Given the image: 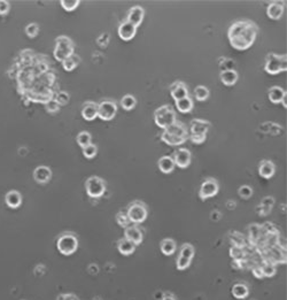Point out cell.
<instances>
[{"label": "cell", "instance_id": "6da1fadb", "mask_svg": "<svg viewBox=\"0 0 287 300\" xmlns=\"http://www.w3.org/2000/svg\"><path fill=\"white\" fill-rule=\"evenodd\" d=\"M258 33V27L253 21L239 20L231 24L227 31L230 44L236 50L244 51L254 44Z\"/></svg>", "mask_w": 287, "mask_h": 300}, {"label": "cell", "instance_id": "7a4b0ae2", "mask_svg": "<svg viewBox=\"0 0 287 300\" xmlns=\"http://www.w3.org/2000/svg\"><path fill=\"white\" fill-rule=\"evenodd\" d=\"M186 138H188V129H186L185 124L177 122V121L172 123L171 126L165 128L161 136V139L165 144L172 145V146L185 143Z\"/></svg>", "mask_w": 287, "mask_h": 300}, {"label": "cell", "instance_id": "3957f363", "mask_svg": "<svg viewBox=\"0 0 287 300\" xmlns=\"http://www.w3.org/2000/svg\"><path fill=\"white\" fill-rule=\"evenodd\" d=\"M74 54V43L67 36H60L55 40L54 57L58 61L64 62L65 59Z\"/></svg>", "mask_w": 287, "mask_h": 300}, {"label": "cell", "instance_id": "277c9868", "mask_svg": "<svg viewBox=\"0 0 287 300\" xmlns=\"http://www.w3.org/2000/svg\"><path fill=\"white\" fill-rule=\"evenodd\" d=\"M154 121L158 127L165 129L176 122V114L170 105L160 106L154 112Z\"/></svg>", "mask_w": 287, "mask_h": 300}, {"label": "cell", "instance_id": "5b68a950", "mask_svg": "<svg viewBox=\"0 0 287 300\" xmlns=\"http://www.w3.org/2000/svg\"><path fill=\"white\" fill-rule=\"evenodd\" d=\"M264 69L265 71L271 75L279 74L281 71L286 70V55H279L275 53L268 54Z\"/></svg>", "mask_w": 287, "mask_h": 300}, {"label": "cell", "instance_id": "8992f818", "mask_svg": "<svg viewBox=\"0 0 287 300\" xmlns=\"http://www.w3.org/2000/svg\"><path fill=\"white\" fill-rule=\"evenodd\" d=\"M127 214L130 222L141 223L144 222L147 217V207L145 206L144 202L134 201L129 206Z\"/></svg>", "mask_w": 287, "mask_h": 300}, {"label": "cell", "instance_id": "52a82bcc", "mask_svg": "<svg viewBox=\"0 0 287 300\" xmlns=\"http://www.w3.org/2000/svg\"><path fill=\"white\" fill-rule=\"evenodd\" d=\"M86 186V192L90 197L92 198H99L105 193L106 190V184L105 181L102 178L98 177V176H91L88 178V181L85 183Z\"/></svg>", "mask_w": 287, "mask_h": 300}, {"label": "cell", "instance_id": "ba28073f", "mask_svg": "<svg viewBox=\"0 0 287 300\" xmlns=\"http://www.w3.org/2000/svg\"><path fill=\"white\" fill-rule=\"evenodd\" d=\"M78 246L77 238L74 234H64L58 240V250L64 255H70L76 252Z\"/></svg>", "mask_w": 287, "mask_h": 300}, {"label": "cell", "instance_id": "9c48e42d", "mask_svg": "<svg viewBox=\"0 0 287 300\" xmlns=\"http://www.w3.org/2000/svg\"><path fill=\"white\" fill-rule=\"evenodd\" d=\"M194 257V247L191 244H184L182 246L181 253L177 259V268L179 270H184L191 264L192 259Z\"/></svg>", "mask_w": 287, "mask_h": 300}, {"label": "cell", "instance_id": "30bf717a", "mask_svg": "<svg viewBox=\"0 0 287 300\" xmlns=\"http://www.w3.org/2000/svg\"><path fill=\"white\" fill-rule=\"evenodd\" d=\"M219 190H220L219 182H217L215 178H207L201 184L199 196L202 200H205L207 198H210V197L216 196Z\"/></svg>", "mask_w": 287, "mask_h": 300}, {"label": "cell", "instance_id": "8fae6325", "mask_svg": "<svg viewBox=\"0 0 287 300\" xmlns=\"http://www.w3.org/2000/svg\"><path fill=\"white\" fill-rule=\"evenodd\" d=\"M117 112V105L114 101H102L99 103L98 116L103 121H110L114 119Z\"/></svg>", "mask_w": 287, "mask_h": 300}, {"label": "cell", "instance_id": "7c38bea8", "mask_svg": "<svg viewBox=\"0 0 287 300\" xmlns=\"http://www.w3.org/2000/svg\"><path fill=\"white\" fill-rule=\"evenodd\" d=\"M172 159H174L175 165L178 166L179 168H188L191 164L192 155L188 148H178L177 151H175Z\"/></svg>", "mask_w": 287, "mask_h": 300}, {"label": "cell", "instance_id": "4fadbf2b", "mask_svg": "<svg viewBox=\"0 0 287 300\" xmlns=\"http://www.w3.org/2000/svg\"><path fill=\"white\" fill-rule=\"evenodd\" d=\"M137 27H134L129 21H123L119 27V34L123 40H131L136 36Z\"/></svg>", "mask_w": 287, "mask_h": 300}, {"label": "cell", "instance_id": "5bb4252c", "mask_svg": "<svg viewBox=\"0 0 287 300\" xmlns=\"http://www.w3.org/2000/svg\"><path fill=\"white\" fill-rule=\"evenodd\" d=\"M212 124L208 121L195 119L191 122V134H207Z\"/></svg>", "mask_w": 287, "mask_h": 300}, {"label": "cell", "instance_id": "9a60e30c", "mask_svg": "<svg viewBox=\"0 0 287 300\" xmlns=\"http://www.w3.org/2000/svg\"><path fill=\"white\" fill-rule=\"evenodd\" d=\"M268 16L272 20H279L284 14V2L283 1H271L269 2L267 8Z\"/></svg>", "mask_w": 287, "mask_h": 300}, {"label": "cell", "instance_id": "2e32d148", "mask_svg": "<svg viewBox=\"0 0 287 300\" xmlns=\"http://www.w3.org/2000/svg\"><path fill=\"white\" fill-rule=\"evenodd\" d=\"M52 177V171L51 169L46 167V166H39L33 170V178L37 183L40 184H45L50 181Z\"/></svg>", "mask_w": 287, "mask_h": 300}, {"label": "cell", "instance_id": "e0dca14e", "mask_svg": "<svg viewBox=\"0 0 287 300\" xmlns=\"http://www.w3.org/2000/svg\"><path fill=\"white\" fill-rule=\"evenodd\" d=\"M145 15V10L141 6H133L132 8L130 9L129 15H128V20L130 23H132L134 27H138L139 24L143 22Z\"/></svg>", "mask_w": 287, "mask_h": 300}, {"label": "cell", "instance_id": "ac0fdd59", "mask_svg": "<svg viewBox=\"0 0 287 300\" xmlns=\"http://www.w3.org/2000/svg\"><path fill=\"white\" fill-rule=\"evenodd\" d=\"M170 93L171 97L176 100V101L189 96L188 88H186V85L183 82H175L174 84L170 86Z\"/></svg>", "mask_w": 287, "mask_h": 300}, {"label": "cell", "instance_id": "d6986e66", "mask_svg": "<svg viewBox=\"0 0 287 300\" xmlns=\"http://www.w3.org/2000/svg\"><path fill=\"white\" fill-rule=\"evenodd\" d=\"M126 238L134 245H139L141 241H143V233H141V230L136 226L127 227Z\"/></svg>", "mask_w": 287, "mask_h": 300}, {"label": "cell", "instance_id": "ffe728a7", "mask_svg": "<svg viewBox=\"0 0 287 300\" xmlns=\"http://www.w3.org/2000/svg\"><path fill=\"white\" fill-rule=\"evenodd\" d=\"M238 78H239V74L234 69H223L222 72H221V81L226 86H232L236 84Z\"/></svg>", "mask_w": 287, "mask_h": 300}, {"label": "cell", "instance_id": "44dd1931", "mask_svg": "<svg viewBox=\"0 0 287 300\" xmlns=\"http://www.w3.org/2000/svg\"><path fill=\"white\" fill-rule=\"evenodd\" d=\"M98 107L99 105L96 102L89 101L84 103L82 109V115L86 121H92L98 116Z\"/></svg>", "mask_w": 287, "mask_h": 300}, {"label": "cell", "instance_id": "7402d4cb", "mask_svg": "<svg viewBox=\"0 0 287 300\" xmlns=\"http://www.w3.org/2000/svg\"><path fill=\"white\" fill-rule=\"evenodd\" d=\"M258 172L263 178H271L276 172V166L270 160H263L258 166Z\"/></svg>", "mask_w": 287, "mask_h": 300}, {"label": "cell", "instance_id": "603a6c76", "mask_svg": "<svg viewBox=\"0 0 287 300\" xmlns=\"http://www.w3.org/2000/svg\"><path fill=\"white\" fill-rule=\"evenodd\" d=\"M158 166L162 172H164V174H169V172H171L172 170H174L176 165L174 162V159H172L171 157H169V155H164V157H161L160 159H159Z\"/></svg>", "mask_w": 287, "mask_h": 300}, {"label": "cell", "instance_id": "cb8c5ba5", "mask_svg": "<svg viewBox=\"0 0 287 300\" xmlns=\"http://www.w3.org/2000/svg\"><path fill=\"white\" fill-rule=\"evenodd\" d=\"M268 95H269V99H270L272 102L278 103V102H282V100L284 99V97L286 96V91L282 88V86L275 85V86H271V88L269 89Z\"/></svg>", "mask_w": 287, "mask_h": 300}, {"label": "cell", "instance_id": "d4e9b609", "mask_svg": "<svg viewBox=\"0 0 287 300\" xmlns=\"http://www.w3.org/2000/svg\"><path fill=\"white\" fill-rule=\"evenodd\" d=\"M5 200L7 206H9L10 208H17V207L21 206V202H22V197H21V193L19 191L13 190V191L7 192Z\"/></svg>", "mask_w": 287, "mask_h": 300}, {"label": "cell", "instance_id": "484cf974", "mask_svg": "<svg viewBox=\"0 0 287 300\" xmlns=\"http://www.w3.org/2000/svg\"><path fill=\"white\" fill-rule=\"evenodd\" d=\"M176 107L179 112L182 113H189L193 109V100L191 97H185V98L179 99L176 101Z\"/></svg>", "mask_w": 287, "mask_h": 300}, {"label": "cell", "instance_id": "4316f807", "mask_svg": "<svg viewBox=\"0 0 287 300\" xmlns=\"http://www.w3.org/2000/svg\"><path fill=\"white\" fill-rule=\"evenodd\" d=\"M134 248H136V245L133 243H131L130 240H128L127 238H123L119 241V251L123 255H130L134 252Z\"/></svg>", "mask_w": 287, "mask_h": 300}, {"label": "cell", "instance_id": "83f0119b", "mask_svg": "<svg viewBox=\"0 0 287 300\" xmlns=\"http://www.w3.org/2000/svg\"><path fill=\"white\" fill-rule=\"evenodd\" d=\"M161 251L165 255H171L176 251V243L171 238H165L161 241Z\"/></svg>", "mask_w": 287, "mask_h": 300}, {"label": "cell", "instance_id": "f1b7e54d", "mask_svg": "<svg viewBox=\"0 0 287 300\" xmlns=\"http://www.w3.org/2000/svg\"><path fill=\"white\" fill-rule=\"evenodd\" d=\"M79 62H81V58L78 57L77 54H72L71 57H69L68 59H65V60L62 62V66H64V68L65 70L70 71L72 69H75L77 66L79 65Z\"/></svg>", "mask_w": 287, "mask_h": 300}, {"label": "cell", "instance_id": "f546056e", "mask_svg": "<svg viewBox=\"0 0 287 300\" xmlns=\"http://www.w3.org/2000/svg\"><path fill=\"white\" fill-rule=\"evenodd\" d=\"M136 103H137V100L132 95H126L122 98V100H121V105H122L123 108L127 110L132 109L133 107L136 106Z\"/></svg>", "mask_w": 287, "mask_h": 300}, {"label": "cell", "instance_id": "4dcf8cb0", "mask_svg": "<svg viewBox=\"0 0 287 300\" xmlns=\"http://www.w3.org/2000/svg\"><path fill=\"white\" fill-rule=\"evenodd\" d=\"M232 293L236 298L243 299L248 296V289L244 284H236L232 289Z\"/></svg>", "mask_w": 287, "mask_h": 300}, {"label": "cell", "instance_id": "1f68e13d", "mask_svg": "<svg viewBox=\"0 0 287 300\" xmlns=\"http://www.w3.org/2000/svg\"><path fill=\"white\" fill-rule=\"evenodd\" d=\"M194 95L199 101H203L209 97V90L205 85H198L194 90Z\"/></svg>", "mask_w": 287, "mask_h": 300}, {"label": "cell", "instance_id": "d6a6232c", "mask_svg": "<svg viewBox=\"0 0 287 300\" xmlns=\"http://www.w3.org/2000/svg\"><path fill=\"white\" fill-rule=\"evenodd\" d=\"M91 139H92L91 133H88V131H82V133H79L77 134V143L79 146L82 147H85L86 145L91 144Z\"/></svg>", "mask_w": 287, "mask_h": 300}, {"label": "cell", "instance_id": "836d02e7", "mask_svg": "<svg viewBox=\"0 0 287 300\" xmlns=\"http://www.w3.org/2000/svg\"><path fill=\"white\" fill-rule=\"evenodd\" d=\"M96 153H98V147H96V145L95 144H89L86 145L85 147H83V154H84L85 158L88 159H92L95 158Z\"/></svg>", "mask_w": 287, "mask_h": 300}, {"label": "cell", "instance_id": "e575fe53", "mask_svg": "<svg viewBox=\"0 0 287 300\" xmlns=\"http://www.w3.org/2000/svg\"><path fill=\"white\" fill-rule=\"evenodd\" d=\"M79 5V0H61V6L64 7L65 10L68 12H71L77 8V6Z\"/></svg>", "mask_w": 287, "mask_h": 300}, {"label": "cell", "instance_id": "d590c367", "mask_svg": "<svg viewBox=\"0 0 287 300\" xmlns=\"http://www.w3.org/2000/svg\"><path fill=\"white\" fill-rule=\"evenodd\" d=\"M69 99H70V97H69V95L67 92L64 91H61V92H58L57 96H55V101H57L59 105H65V103H68Z\"/></svg>", "mask_w": 287, "mask_h": 300}, {"label": "cell", "instance_id": "8d00e7d4", "mask_svg": "<svg viewBox=\"0 0 287 300\" xmlns=\"http://www.w3.org/2000/svg\"><path fill=\"white\" fill-rule=\"evenodd\" d=\"M38 31H39V28H38V24L36 23H30L26 27V33L31 38L36 37L38 34Z\"/></svg>", "mask_w": 287, "mask_h": 300}, {"label": "cell", "instance_id": "74e56055", "mask_svg": "<svg viewBox=\"0 0 287 300\" xmlns=\"http://www.w3.org/2000/svg\"><path fill=\"white\" fill-rule=\"evenodd\" d=\"M262 272H263L264 276H267V277H271V276H274L276 274V268L274 265L271 264H267L263 267L261 268Z\"/></svg>", "mask_w": 287, "mask_h": 300}, {"label": "cell", "instance_id": "f35d334b", "mask_svg": "<svg viewBox=\"0 0 287 300\" xmlns=\"http://www.w3.org/2000/svg\"><path fill=\"white\" fill-rule=\"evenodd\" d=\"M238 191H239V195L241 197H244V198H250V197L252 196V193H253V190H252L251 186H248V185L240 186Z\"/></svg>", "mask_w": 287, "mask_h": 300}, {"label": "cell", "instance_id": "ab89813d", "mask_svg": "<svg viewBox=\"0 0 287 300\" xmlns=\"http://www.w3.org/2000/svg\"><path fill=\"white\" fill-rule=\"evenodd\" d=\"M117 222H119V224H121V226L123 227H128L129 226V217H128V214H123V213H120L117 214Z\"/></svg>", "mask_w": 287, "mask_h": 300}, {"label": "cell", "instance_id": "60d3db41", "mask_svg": "<svg viewBox=\"0 0 287 300\" xmlns=\"http://www.w3.org/2000/svg\"><path fill=\"white\" fill-rule=\"evenodd\" d=\"M230 253L234 259H241L244 257V252L241 251V248H239L238 246H233L232 248H231Z\"/></svg>", "mask_w": 287, "mask_h": 300}, {"label": "cell", "instance_id": "b9f144b4", "mask_svg": "<svg viewBox=\"0 0 287 300\" xmlns=\"http://www.w3.org/2000/svg\"><path fill=\"white\" fill-rule=\"evenodd\" d=\"M207 134H191V140L195 144H201L206 140Z\"/></svg>", "mask_w": 287, "mask_h": 300}, {"label": "cell", "instance_id": "7bdbcfd3", "mask_svg": "<svg viewBox=\"0 0 287 300\" xmlns=\"http://www.w3.org/2000/svg\"><path fill=\"white\" fill-rule=\"evenodd\" d=\"M9 8L10 5L8 3V1H6V0H0V14H1V15L8 13Z\"/></svg>", "mask_w": 287, "mask_h": 300}, {"label": "cell", "instance_id": "ee69618b", "mask_svg": "<svg viewBox=\"0 0 287 300\" xmlns=\"http://www.w3.org/2000/svg\"><path fill=\"white\" fill-rule=\"evenodd\" d=\"M59 106L60 105H59L55 100H50V101L46 103V108L48 112H57V110L59 109Z\"/></svg>", "mask_w": 287, "mask_h": 300}, {"label": "cell", "instance_id": "f6af8a7d", "mask_svg": "<svg viewBox=\"0 0 287 300\" xmlns=\"http://www.w3.org/2000/svg\"><path fill=\"white\" fill-rule=\"evenodd\" d=\"M253 272H254L255 277H257V278L264 277V275H263V272H262V269L261 268H255L254 270H253Z\"/></svg>", "mask_w": 287, "mask_h": 300}, {"label": "cell", "instance_id": "bcb514c9", "mask_svg": "<svg viewBox=\"0 0 287 300\" xmlns=\"http://www.w3.org/2000/svg\"><path fill=\"white\" fill-rule=\"evenodd\" d=\"M64 300H76V298L71 295H67V296L64 297Z\"/></svg>", "mask_w": 287, "mask_h": 300}, {"label": "cell", "instance_id": "7dc6e473", "mask_svg": "<svg viewBox=\"0 0 287 300\" xmlns=\"http://www.w3.org/2000/svg\"><path fill=\"white\" fill-rule=\"evenodd\" d=\"M162 300H175V299L171 298V297H165V298H163Z\"/></svg>", "mask_w": 287, "mask_h": 300}]
</instances>
